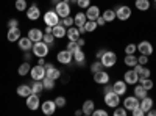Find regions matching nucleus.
Returning <instances> with one entry per match:
<instances>
[{
    "instance_id": "2",
    "label": "nucleus",
    "mask_w": 156,
    "mask_h": 116,
    "mask_svg": "<svg viewBox=\"0 0 156 116\" xmlns=\"http://www.w3.org/2000/svg\"><path fill=\"white\" fill-rule=\"evenodd\" d=\"M103 68H112L114 64L117 63V55L114 52H111V50H106L105 54H103V57L100 58Z\"/></svg>"
},
{
    "instance_id": "33",
    "label": "nucleus",
    "mask_w": 156,
    "mask_h": 116,
    "mask_svg": "<svg viewBox=\"0 0 156 116\" xmlns=\"http://www.w3.org/2000/svg\"><path fill=\"white\" fill-rule=\"evenodd\" d=\"M134 6L139 11H147V9H150V0H136Z\"/></svg>"
},
{
    "instance_id": "3",
    "label": "nucleus",
    "mask_w": 156,
    "mask_h": 116,
    "mask_svg": "<svg viewBox=\"0 0 156 116\" xmlns=\"http://www.w3.org/2000/svg\"><path fill=\"white\" fill-rule=\"evenodd\" d=\"M103 100H105V104H106L109 108H115L117 105H120V96H119V94H115L114 91L106 93L105 97H103Z\"/></svg>"
},
{
    "instance_id": "10",
    "label": "nucleus",
    "mask_w": 156,
    "mask_h": 116,
    "mask_svg": "<svg viewBox=\"0 0 156 116\" xmlns=\"http://www.w3.org/2000/svg\"><path fill=\"white\" fill-rule=\"evenodd\" d=\"M30 75H31V79H33V80H42L44 77H45V68H44V66H39V64H36V66L31 68Z\"/></svg>"
},
{
    "instance_id": "37",
    "label": "nucleus",
    "mask_w": 156,
    "mask_h": 116,
    "mask_svg": "<svg viewBox=\"0 0 156 116\" xmlns=\"http://www.w3.org/2000/svg\"><path fill=\"white\" fill-rule=\"evenodd\" d=\"M97 27H98V25H97L95 21H86V24H84V30H86V33H92V32H95Z\"/></svg>"
},
{
    "instance_id": "43",
    "label": "nucleus",
    "mask_w": 156,
    "mask_h": 116,
    "mask_svg": "<svg viewBox=\"0 0 156 116\" xmlns=\"http://www.w3.org/2000/svg\"><path fill=\"white\" fill-rule=\"evenodd\" d=\"M55 104H56L58 108H64V107L67 105V100H66V97H64V96H58V97H55Z\"/></svg>"
},
{
    "instance_id": "34",
    "label": "nucleus",
    "mask_w": 156,
    "mask_h": 116,
    "mask_svg": "<svg viewBox=\"0 0 156 116\" xmlns=\"http://www.w3.org/2000/svg\"><path fill=\"white\" fill-rule=\"evenodd\" d=\"M123 63H125V66H128V68H134L136 64H137V57L134 54L133 55H125Z\"/></svg>"
},
{
    "instance_id": "53",
    "label": "nucleus",
    "mask_w": 156,
    "mask_h": 116,
    "mask_svg": "<svg viewBox=\"0 0 156 116\" xmlns=\"http://www.w3.org/2000/svg\"><path fill=\"white\" fill-rule=\"evenodd\" d=\"M30 52H31V50H28V52H25V55H23V60H25V61H31V58H33V57L30 55Z\"/></svg>"
},
{
    "instance_id": "58",
    "label": "nucleus",
    "mask_w": 156,
    "mask_h": 116,
    "mask_svg": "<svg viewBox=\"0 0 156 116\" xmlns=\"http://www.w3.org/2000/svg\"><path fill=\"white\" fill-rule=\"evenodd\" d=\"M76 43H78V46H80V47H83V46L86 44V41L83 39V38H78V41H76Z\"/></svg>"
},
{
    "instance_id": "1",
    "label": "nucleus",
    "mask_w": 156,
    "mask_h": 116,
    "mask_svg": "<svg viewBox=\"0 0 156 116\" xmlns=\"http://www.w3.org/2000/svg\"><path fill=\"white\" fill-rule=\"evenodd\" d=\"M48 50H50V47L44 43V41H37V43H34L33 44V49H31V52H33V55L34 57H47L48 55Z\"/></svg>"
},
{
    "instance_id": "31",
    "label": "nucleus",
    "mask_w": 156,
    "mask_h": 116,
    "mask_svg": "<svg viewBox=\"0 0 156 116\" xmlns=\"http://www.w3.org/2000/svg\"><path fill=\"white\" fill-rule=\"evenodd\" d=\"M139 105H140V108H142V110H144V111L147 113L150 108H153V99L147 96V97H144V99H140V104H139Z\"/></svg>"
},
{
    "instance_id": "35",
    "label": "nucleus",
    "mask_w": 156,
    "mask_h": 116,
    "mask_svg": "<svg viewBox=\"0 0 156 116\" xmlns=\"http://www.w3.org/2000/svg\"><path fill=\"white\" fill-rule=\"evenodd\" d=\"M42 41H44L48 47H53V46H55V41H56V38L53 36V33H44Z\"/></svg>"
},
{
    "instance_id": "6",
    "label": "nucleus",
    "mask_w": 156,
    "mask_h": 116,
    "mask_svg": "<svg viewBox=\"0 0 156 116\" xmlns=\"http://www.w3.org/2000/svg\"><path fill=\"white\" fill-rule=\"evenodd\" d=\"M44 68H45V77H50V79H53V80H58L61 77V71L56 66H53L51 63H45Z\"/></svg>"
},
{
    "instance_id": "48",
    "label": "nucleus",
    "mask_w": 156,
    "mask_h": 116,
    "mask_svg": "<svg viewBox=\"0 0 156 116\" xmlns=\"http://www.w3.org/2000/svg\"><path fill=\"white\" fill-rule=\"evenodd\" d=\"M131 114L133 116H145V111L140 108V105H137L134 110H131Z\"/></svg>"
},
{
    "instance_id": "15",
    "label": "nucleus",
    "mask_w": 156,
    "mask_h": 116,
    "mask_svg": "<svg viewBox=\"0 0 156 116\" xmlns=\"http://www.w3.org/2000/svg\"><path fill=\"white\" fill-rule=\"evenodd\" d=\"M22 36V32L19 27H14V28H8V33H6V39L9 43H17Z\"/></svg>"
},
{
    "instance_id": "14",
    "label": "nucleus",
    "mask_w": 156,
    "mask_h": 116,
    "mask_svg": "<svg viewBox=\"0 0 156 116\" xmlns=\"http://www.w3.org/2000/svg\"><path fill=\"white\" fill-rule=\"evenodd\" d=\"M56 60H58L61 64H70V61L73 60V55H72V52H69V50L66 49V50H61V52H58Z\"/></svg>"
},
{
    "instance_id": "16",
    "label": "nucleus",
    "mask_w": 156,
    "mask_h": 116,
    "mask_svg": "<svg viewBox=\"0 0 156 116\" xmlns=\"http://www.w3.org/2000/svg\"><path fill=\"white\" fill-rule=\"evenodd\" d=\"M94 82L97 85H106L109 83V74L106 71H100V72H95L94 74Z\"/></svg>"
},
{
    "instance_id": "46",
    "label": "nucleus",
    "mask_w": 156,
    "mask_h": 116,
    "mask_svg": "<svg viewBox=\"0 0 156 116\" xmlns=\"http://www.w3.org/2000/svg\"><path fill=\"white\" fill-rule=\"evenodd\" d=\"M66 49L69 50V52H72V54H73L76 49H80V46H78V43H76V41H69V43H67V47H66ZM81 49H83V47H81Z\"/></svg>"
},
{
    "instance_id": "7",
    "label": "nucleus",
    "mask_w": 156,
    "mask_h": 116,
    "mask_svg": "<svg viewBox=\"0 0 156 116\" xmlns=\"http://www.w3.org/2000/svg\"><path fill=\"white\" fill-rule=\"evenodd\" d=\"M55 11L58 13V16L62 19V17H66V16H70V3H66V2H61L55 5Z\"/></svg>"
},
{
    "instance_id": "44",
    "label": "nucleus",
    "mask_w": 156,
    "mask_h": 116,
    "mask_svg": "<svg viewBox=\"0 0 156 116\" xmlns=\"http://www.w3.org/2000/svg\"><path fill=\"white\" fill-rule=\"evenodd\" d=\"M112 114H114V116H126V114H128V110H126L125 107H119V105H117V107L114 108Z\"/></svg>"
},
{
    "instance_id": "36",
    "label": "nucleus",
    "mask_w": 156,
    "mask_h": 116,
    "mask_svg": "<svg viewBox=\"0 0 156 116\" xmlns=\"http://www.w3.org/2000/svg\"><path fill=\"white\" fill-rule=\"evenodd\" d=\"M101 16H103V19L106 21V24H108V22H112V21H115V19H117V17H115V11H114V9H105Z\"/></svg>"
},
{
    "instance_id": "61",
    "label": "nucleus",
    "mask_w": 156,
    "mask_h": 116,
    "mask_svg": "<svg viewBox=\"0 0 156 116\" xmlns=\"http://www.w3.org/2000/svg\"><path fill=\"white\" fill-rule=\"evenodd\" d=\"M76 2H78V0H70V3H75V5H76Z\"/></svg>"
},
{
    "instance_id": "27",
    "label": "nucleus",
    "mask_w": 156,
    "mask_h": 116,
    "mask_svg": "<svg viewBox=\"0 0 156 116\" xmlns=\"http://www.w3.org/2000/svg\"><path fill=\"white\" fill-rule=\"evenodd\" d=\"M134 96L137 99H144V97L148 96V89H145L140 83H136V86H134Z\"/></svg>"
},
{
    "instance_id": "30",
    "label": "nucleus",
    "mask_w": 156,
    "mask_h": 116,
    "mask_svg": "<svg viewBox=\"0 0 156 116\" xmlns=\"http://www.w3.org/2000/svg\"><path fill=\"white\" fill-rule=\"evenodd\" d=\"M72 55H73V60L76 61V64H83L84 60H86V55H84V52H83V49H81V47H80V49H76Z\"/></svg>"
},
{
    "instance_id": "9",
    "label": "nucleus",
    "mask_w": 156,
    "mask_h": 116,
    "mask_svg": "<svg viewBox=\"0 0 156 116\" xmlns=\"http://www.w3.org/2000/svg\"><path fill=\"white\" fill-rule=\"evenodd\" d=\"M25 105L28 107V110H31V111H34V110H37L39 107H41V100H39V94H30L28 97H27V102H25Z\"/></svg>"
},
{
    "instance_id": "54",
    "label": "nucleus",
    "mask_w": 156,
    "mask_h": 116,
    "mask_svg": "<svg viewBox=\"0 0 156 116\" xmlns=\"http://www.w3.org/2000/svg\"><path fill=\"white\" fill-rule=\"evenodd\" d=\"M111 91H114V89H112V85L106 83V85H105V94H106V93H111Z\"/></svg>"
},
{
    "instance_id": "17",
    "label": "nucleus",
    "mask_w": 156,
    "mask_h": 116,
    "mask_svg": "<svg viewBox=\"0 0 156 116\" xmlns=\"http://www.w3.org/2000/svg\"><path fill=\"white\" fill-rule=\"evenodd\" d=\"M137 50L142 54V55H151L153 54V46H151V43L150 41H140L139 44H137Z\"/></svg>"
},
{
    "instance_id": "18",
    "label": "nucleus",
    "mask_w": 156,
    "mask_h": 116,
    "mask_svg": "<svg viewBox=\"0 0 156 116\" xmlns=\"http://www.w3.org/2000/svg\"><path fill=\"white\" fill-rule=\"evenodd\" d=\"M139 104H140V102H139V99H137L136 96H128V97H125V100H123V107H125L128 111L134 110Z\"/></svg>"
},
{
    "instance_id": "23",
    "label": "nucleus",
    "mask_w": 156,
    "mask_h": 116,
    "mask_svg": "<svg viewBox=\"0 0 156 116\" xmlns=\"http://www.w3.org/2000/svg\"><path fill=\"white\" fill-rule=\"evenodd\" d=\"M66 36H67L69 41H78V38H81V33H80V30H78V27H73L72 25V27L67 28Z\"/></svg>"
},
{
    "instance_id": "39",
    "label": "nucleus",
    "mask_w": 156,
    "mask_h": 116,
    "mask_svg": "<svg viewBox=\"0 0 156 116\" xmlns=\"http://www.w3.org/2000/svg\"><path fill=\"white\" fill-rule=\"evenodd\" d=\"M137 83H140L145 89H148V91L153 88V80H150V77H144V79H139V82H137Z\"/></svg>"
},
{
    "instance_id": "28",
    "label": "nucleus",
    "mask_w": 156,
    "mask_h": 116,
    "mask_svg": "<svg viewBox=\"0 0 156 116\" xmlns=\"http://www.w3.org/2000/svg\"><path fill=\"white\" fill-rule=\"evenodd\" d=\"M87 17H86V13H76L75 17H73V22H75V27H84Z\"/></svg>"
},
{
    "instance_id": "60",
    "label": "nucleus",
    "mask_w": 156,
    "mask_h": 116,
    "mask_svg": "<svg viewBox=\"0 0 156 116\" xmlns=\"http://www.w3.org/2000/svg\"><path fill=\"white\" fill-rule=\"evenodd\" d=\"M61 2V0H51V3H53V5H56V3H59Z\"/></svg>"
},
{
    "instance_id": "62",
    "label": "nucleus",
    "mask_w": 156,
    "mask_h": 116,
    "mask_svg": "<svg viewBox=\"0 0 156 116\" xmlns=\"http://www.w3.org/2000/svg\"><path fill=\"white\" fill-rule=\"evenodd\" d=\"M62 2H66V3H70V0H62Z\"/></svg>"
},
{
    "instance_id": "49",
    "label": "nucleus",
    "mask_w": 156,
    "mask_h": 116,
    "mask_svg": "<svg viewBox=\"0 0 156 116\" xmlns=\"http://www.w3.org/2000/svg\"><path fill=\"white\" fill-rule=\"evenodd\" d=\"M137 63H139V64H142V66H145V64L148 63V57L140 54V57H137Z\"/></svg>"
},
{
    "instance_id": "51",
    "label": "nucleus",
    "mask_w": 156,
    "mask_h": 116,
    "mask_svg": "<svg viewBox=\"0 0 156 116\" xmlns=\"http://www.w3.org/2000/svg\"><path fill=\"white\" fill-rule=\"evenodd\" d=\"M92 116H108V111L106 110H94Z\"/></svg>"
},
{
    "instance_id": "41",
    "label": "nucleus",
    "mask_w": 156,
    "mask_h": 116,
    "mask_svg": "<svg viewBox=\"0 0 156 116\" xmlns=\"http://www.w3.org/2000/svg\"><path fill=\"white\" fill-rule=\"evenodd\" d=\"M100 71H103V64H101L100 60H97V61H94L92 64H90V72H92V74L100 72Z\"/></svg>"
},
{
    "instance_id": "12",
    "label": "nucleus",
    "mask_w": 156,
    "mask_h": 116,
    "mask_svg": "<svg viewBox=\"0 0 156 116\" xmlns=\"http://www.w3.org/2000/svg\"><path fill=\"white\" fill-rule=\"evenodd\" d=\"M25 13H27L28 21H37L39 17H41V9H39V6H37L36 3L31 5V6H28Z\"/></svg>"
},
{
    "instance_id": "19",
    "label": "nucleus",
    "mask_w": 156,
    "mask_h": 116,
    "mask_svg": "<svg viewBox=\"0 0 156 116\" xmlns=\"http://www.w3.org/2000/svg\"><path fill=\"white\" fill-rule=\"evenodd\" d=\"M33 43H37V41H42V36H44V32L41 28H30L28 30V35H27Z\"/></svg>"
},
{
    "instance_id": "52",
    "label": "nucleus",
    "mask_w": 156,
    "mask_h": 116,
    "mask_svg": "<svg viewBox=\"0 0 156 116\" xmlns=\"http://www.w3.org/2000/svg\"><path fill=\"white\" fill-rule=\"evenodd\" d=\"M95 22H97V25H100V27H103V25L106 24V21L103 19V16H101V14H100V16L97 17V21H95Z\"/></svg>"
},
{
    "instance_id": "47",
    "label": "nucleus",
    "mask_w": 156,
    "mask_h": 116,
    "mask_svg": "<svg viewBox=\"0 0 156 116\" xmlns=\"http://www.w3.org/2000/svg\"><path fill=\"white\" fill-rule=\"evenodd\" d=\"M76 5L80 6L81 9H87V8L90 6V0H78Z\"/></svg>"
},
{
    "instance_id": "5",
    "label": "nucleus",
    "mask_w": 156,
    "mask_h": 116,
    "mask_svg": "<svg viewBox=\"0 0 156 116\" xmlns=\"http://www.w3.org/2000/svg\"><path fill=\"white\" fill-rule=\"evenodd\" d=\"M115 17L119 19V21H128L129 17H131V8H129L128 5L117 6V9H115Z\"/></svg>"
},
{
    "instance_id": "21",
    "label": "nucleus",
    "mask_w": 156,
    "mask_h": 116,
    "mask_svg": "<svg viewBox=\"0 0 156 116\" xmlns=\"http://www.w3.org/2000/svg\"><path fill=\"white\" fill-rule=\"evenodd\" d=\"M51 33H53V36L56 38V39H62V38L66 36V33H67V28L64 27L62 24H58V25H55V27H53Z\"/></svg>"
},
{
    "instance_id": "55",
    "label": "nucleus",
    "mask_w": 156,
    "mask_h": 116,
    "mask_svg": "<svg viewBox=\"0 0 156 116\" xmlns=\"http://www.w3.org/2000/svg\"><path fill=\"white\" fill-rule=\"evenodd\" d=\"M105 52H106V50H105V49H100V50H98V52H97V55H95V57H97V60H100V58L103 57V54H105Z\"/></svg>"
},
{
    "instance_id": "13",
    "label": "nucleus",
    "mask_w": 156,
    "mask_h": 116,
    "mask_svg": "<svg viewBox=\"0 0 156 116\" xmlns=\"http://www.w3.org/2000/svg\"><path fill=\"white\" fill-rule=\"evenodd\" d=\"M33 44H34V43L30 39L28 36H20V39L17 41L19 49L23 50V52H28V50H31V49H33Z\"/></svg>"
},
{
    "instance_id": "24",
    "label": "nucleus",
    "mask_w": 156,
    "mask_h": 116,
    "mask_svg": "<svg viewBox=\"0 0 156 116\" xmlns=\"http://www.w3.org/2000/svg\"><path fill=\"white\" fill-rule=\"evenodd\" d=\"M112 89H114L115 94L123 96V94L126 93V83H125V80H117V82L112 85Z\"/></svg>"
},
{
    "instance_id": "45",
    "label": "nucleus",
    "mask_w": 156,
    "mask_h": 116,
    "mask_svg": "<svg viewBox=\"0 0 156 116\" xmlns=\"http://www.w3.org/2000/svg\"><path fill=\"white\" fill-rule=\"evenodd\" d=\"M136 50H137L136 44H128L125 47V55H133V54H136Z\"/></svg>"
},
{
    "instance_id": "59",
    "label": "nucleus",
    "mask_w": 156,
    "mask_h": 116,
    "mask_svg": "<svg viewBox=\"0 0 156 116\" xmlns=\"http://www.w3.org/2000/svg\"><path fill=\"white\" fill-rule=\"evenodd\" d=\"M75 114H76V116H81V114H83V110H75Z\"/></svg>"
},
{
    "instance_id": "20",
    "label": "nucleus",
    "mask_w": 156,
    "mask_h": 116,
    "mask_svg": "<svg viewBox=\"0 0 156 116\" xmlns=\"http://www.w3.org/2000/svg\"><path fill=\"white\" fill-rule=\"evenodd\" d=\"M98 16H100V8H98V6L90 5V6L86 9V17H87V21H97Z\"/></svg>"
},
{
    "instance_id": "11",
    "label": "nucleus",
    "mask_w": 156,
    "mask_h": 116,
    "mask_svg": "<svg viewBox=\"0 0 156 116\" xmlns=\"http://www.w3.org/2000/svg\"><path fill=\"white\" fill-rule=\"evenodd\" d=\"M123 80H125L126 85H136L139 82V75H137V72L134 69H129V71H126L123 74Z\"/></svg>"
},
{
    "instance_id": "32",
    "label": "nucleus",
    "mask_w": 156,
    "mask_h": 116,
    "mask_svg": "<svg viewBox=\"0 0 156 116\" xmlns=\"http://www.w3.org/2000/svg\"><path fill=\"white\" fill-rule=\"evenodd\" d=\"M30 86H31V91H33L34 94H41V93L44 91V85H42V80H33Z\"/></svg>"
},
{
    "instance_id": "57",
    "label": "nucleus",
    "mask_w": 156,
    "mask_h": 116,
    "mask_svg": "<svg viewBox=\"0 0 156 116\" xmlns=\"http://www.w3.org/2000/svg\"><path fill=\"white\" fill-rule=\"evenodd\" d=\"M147 116H156V110H153V108H150L147 113H145Z\"/></svg>"
},
{
    "instance_id": "26",
    "label": "nucleus",
    "mask_w": 156,
    "mask_h": 116,
    "mask_svg": "<svg viewBox=\"0 0 156 116\" xmlns=\"http://www.w3.org/2000/svg\"><path fill=\"white\" fill-rule=\"evenodd\" d=\"M133 69H134V71L137 72V75H139V79H144V77H150V74H151L148 68H145V66H142V64H139V63L136 64V66H134Z\"/></svg>"
},
{
    "instance_id": "50",
    "label": "nucleus",
    "mask_w": 156,
    "mask_h": 116,
    "mask_svg": "<svg viewBox=\"0 0 156 116\" xmlns=\"http://www.w3.org/2000/svg\"><path fill=\"white\" fill-rule=\"evenodd\" d=\"M14 27H19V21L17 19H9L8 21V28H14Z\"/></svg>"
},
{
    "instance_id": "4",
    "label": "nucleus",
    "mask_w": 156,
    "mask_h": 116,
    "mask_svg": "<svg viewBox=\"0 0 156 116\" xmlns=\"http://www.w3.org/2000/svg\"><path fill=\"white\" fill-rule=\"evenodd\" d=\"M59 21H61V17L58 16V13L53 11V9L47 11L45 14H44V22H45V25H50V27H55V25H58Z\"/></svg>"
},
{
    "instance_id": "8",
    "label": "nucleus",
    "mask_w": 156,
    "mask_h": 116,
    "mask_svg": "<svg viewBox=\"0 0 156 116\" xmlns=\"http://www.w3.org/2000/svg\"><path fill=\"white\" fill-rule=\"evenodd\" d=\"M56 104H55V100H44L42 104H41V110L45 116H51V114H55L56 111Z\"/></svg>"
},
{
    "instance_id": "22",
    "label": "nucleus",
    "mask_w": 156,
    "mask_h": 116,
    "mask_svg": "<svg viewBox=\"0 0 156 116\" xmlns=\"http://www.w3.org/2000/svg\"><path fill=\"white\" fill-rule=\"evenodd\" d=\"M83 114H86V116H92V113H94V110H95V104H94V100L92 99H87V100H84V104H83Z\"/></svg>"
},
{
    "instance_id": "25",
    "label": "nucleus",
    "mask_w": 156,
    "mask_h": 116,
    "mask_svg": "<svg viewBox=\"0 0 156 116\" xmlns=\"http://www.w3.org/2000/svg\"><path fill=\"white\" fill-rule=\"evenodd\" d=\"M16 93H17V96L25 97V99H27L30 94H33L31 86H30V85H19V86H17V89H16Z\"/></svg>"
},
{
    "instance_id": "56",
    "label": "nucleus",
    "mask_w": 156,
    "mask_h": 116,
    "mask_svg": "<svg viewBox=\"0 0 156 116\" xmlns=\"http://www.w3.org/2000/svg\"><path fill=\"white\" fill-rule=\"evenodd\" d=\"M37 64H39V66H44V64H45V58L44 57H39L37 58Z\"/></svg>"
},
{
    "instance_id": "38",
    "label": "nucleus",
    "mask_w": 156,
    "mask_h": 116,
    "mask_svg": "<svg viewBox=\"0 0 156 116\" xmlns=\"http://www.w3.org/2000/svg\"><path fill=\"white\" fill-rule=\"evenodd\" d=\"M42 85H44V89H53L55 88V80L53 79H50V77H44L42 79Z\"/></svg>"
},
{
    "instance_id": "63",
    "label": "nucleus",
    "mask_w": 156,
    "mask_h": 116,
    "mask_svg": "<svg viewBox=\"0 0 156 116\" xmlns=\"http://www.w3.org/2000/svg\"><path fill=\"white\" fill-rule=\"evenodd\" d=\"M153 2H154V3H156V0H153Z\"/></svg>"
},
{
    "instance_id": "42",
    "label": "nucleus",
    "mask_w": 156,
    "mask_h": 116,
    "mask_svg": "<svg viewBox=\"0 0 156 116\" xmlns=\"http://www.w3.org/2000/svg\"><path fill=\"white\" fill-rule=\"evenodd\" d=\"M59 24H62L66 28H69V27H72V25H75V22H73V17H70V16L62 17V19L59 21Z\"/></svg>"
},
{
    "instance_id": "29",
    "label": "nucleus",
    "mask_w": 156,
    "mask_h": 116,
    "mask_svg": "<svg viewBox=\"0 0 156 116\" xmlns=\"http://www.w3.org/2000/svg\"><path fill=\"white\" fill-rule=\"evenodd\" d=\"M30 71H31L30 61H23L20 66H19V69H17V74H19L20 77H25V75H28V74H30Z\"/></svg>"
},
{
    "instance_id": "40",
    "label": "nucleus",
    "mask_w": 156,
    "mask_h": 116,
    "mask_svg": "<svg viewBox=\"0 0 156 116\" xmlns=\"http://www.w3.org/2000/svg\"><path fill=\"white\" fill-rule=\"evenodd\" d=\"M16 9L17 11H27V8H28V3H27V0H16Z\"/></svg>"
}]
</instances>
